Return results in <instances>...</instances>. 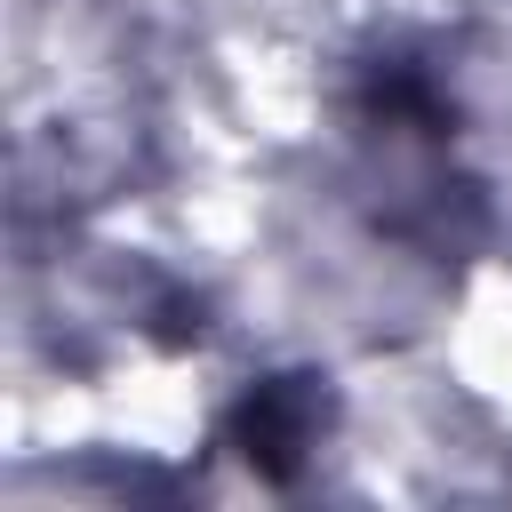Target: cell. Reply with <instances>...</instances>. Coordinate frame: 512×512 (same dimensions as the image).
<instances>
[{
    "mask_svg": "<svg viewBox=\"0 0 512 512\" xmlns=\"http://www.w3.org/2000/svg\"><path fill=\"white\" fill-rule=\"evenodd\" d=\"M232 440H240V456H248V464H264L272 480H288V472H296V456L320 440V408H312V392H304V384H256V392L240 400Z\"/></svg>",
    "mask_w": 512,
    "mask_h": 512,
    "instance_id": "1",
    "label": "cell"
}]
</instances>
